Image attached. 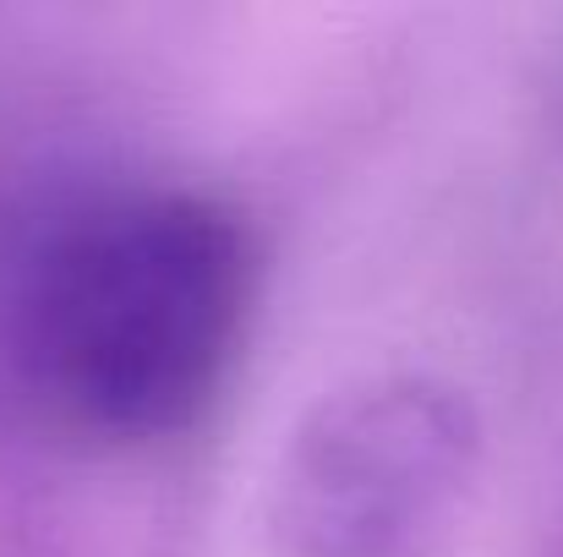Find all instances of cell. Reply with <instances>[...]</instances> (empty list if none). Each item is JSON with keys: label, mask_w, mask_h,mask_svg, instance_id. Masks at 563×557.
Here are the masks:
<instances>
[{"label": "cell", "mask_w": 563, "mask_h": 557, "mask_svg": "<svg viewBox=\"0 0 563 557\" xmlns=\"http://www.w3.org/2000/svg\"><path fill=\"white\" fill-rule=\"evenodd\" d=\"M252 290V230L213 191H99L27 252L16 361L66 432L154 448L187 437L224 393Z\"/></svg>", "instance_id": "1"}, {"label": "cell", "mask_w": 563, "mask_h": 557, "mask_svg": "<svg viewBox=\"0 0 563 557\" xmlns=\"http://www.w3.org/2000/svg\"><path fill=\"white\" fill-rule=\"evenodd\" d=\"M482 481V415L438 371H367L279 448L274 557H449Z\"/></svg>", "instance_id": "2"}]
</instances>
